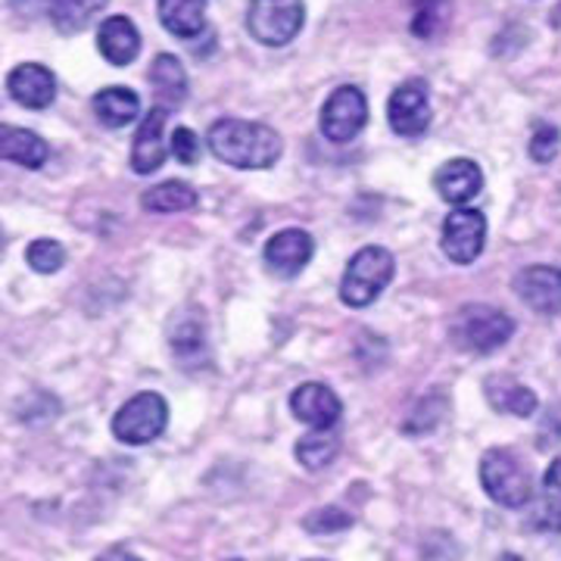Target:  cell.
Listing matches in <instances>:
<instances>
[{
	"label": "cell",
	"mask_w": 561,
	"mask_h": 561,
	"mask_svg": "<svg viewBox=\"0 0 561 561\" xmlns=\"http://www.w3.org/2000/svg\"><path fill=\"white\" fill-rule=\"evenodd\" d=\"M206 144L225 165L243 172L272 169L284 153V140L275 128L247 119H216L209 125Z\"/></svg>",
	"instance_id": "cell-1"
},
{
	"label": "cell",
	"mask_w": 561,
	"mask_h": 561,
	"mask_svg": "<svg viewBox=\"0 0 561 561\" xmlns=\"http://www.w3.org/2000/svg\"><path fill=\"white\" fill-rule=\"evenodd\" d=\"M515 334V321L508 319L502 309L490 306V302H468L456 312V319L449 324V337L453 343L474 353V356H490L502 350Z\"/></svg>",
	"instance_id": "cell-2"
},
{
	"label": "cell",
	"mask_w": 561,
	"mask_h": 561,
	"mask_svg": "<svg viewBox=\"0 0 561 561\" xmlns=\"http://www.w3.org/2000/svg\"><path fill=\"white\" fill-rule=\"evenodd\" d=\"M397 260L383 247H362L359 253L350 260L341 280V300L350 309H365L381 297L387 284L393 280Z\"/></svg>",
	"instance_id": "cell-3"
},
{
	"label": "cell",
	"mask_w": 561,
	"mask_h": 561,
	"mask_svg": "<svg viewBox=\"0 0 561 561\" xmlns=\"http://www.w3.org/2000/svg\"><path fill=\"white\" fill-rule=\"evenodd\" d=\"M481 483L486 496L505 508H522L534 493V478H530L527 465L518 459V453L502 449V446H493L483 453Z\"/></svg>",
	"instance_id": "cell-4"
},
{
	"label": "cell",
	"mask_w": 561,
	"mask_h": 561,
	"mask_svg": "<svg viewBox=\"0 0 561 561\" xmlns=\"http://www.w3.org/2000/svg\"><path fill=\"white\" fill-rule=\"evenodd\" d=\"M306 22L302 0H250L247 28L265 47H284L300 35Z\"/></svg>",
	"instance_id": "cell-5"
},
{
	"label": "cell",
	"mask_w": 561,
	"mask_h": 561,
	"mask_svg": "<svg viewBox=\"0 0 561 561\" xmlns=\"http://www.w3.org/2000/svg\"><path fill=\"white\" fill-rule=\"evenodd\" d=\"M165 424H169V402L153 390H144L116 412L113 434H116V440L128 443V446H147L160 437Z\"/></svg>",
	"instance_id": "cell-6"
},
{
	"label": "cell",
	"mask_w": 561,
	"mask_h": 561,
	"mask_svg": "<svg viewBox=\"0 0 561 561\" xmlns=\"http://www.w3.org/2000/svg\"><path fill=\"white\" fill-rule=\"evenodd\" d=\"M368 122V101L356 84H341L321 106V135L331 144H350Z\"/></svg>",
	"instance_id": "cell-7"
},
{
	"label": "cell",
	"mask_w": 561,
	"mask_h": 561,
	"mask_svg": "<svg viewBox=\"0 0 561 561\" xmlns=\"http://www.w3.org/2000/svg\"><path fill=\"white\" fill-rule=\"evenodd\" d=\"M483 241H486V219L481 209L456 206L443 221L440 247L446 260L456 265H471L478 260L483 253Z\"/></svg>",
	"instance_id": "cell-8"
},
{
	"label": "cell",
	"mask_w": 561,
	"mask_h": 561,
	"mask_svg": "<svg viewBox=\"0 0 561 561\" xmlns=\"http://www.w3.org/2000/svg\"><path fill=\"white\" fill-rule=\"evenodd\" d=\"M390 128L400 138H421L431 128V91L424 79H409L397 84L387 103Z\"/></svg>",
	"instance_id": "cell-9"
},
{
	"label": "cell",
	"mask_w": 561,
	"mask_h": 561,
	"mask_svg": "<svg viewBox=\"0 0 561 561\" xmlns=\"http://www.w3.org/2000/svg\"><path fill=\"white\" fill-rule=\"evenodd\" d=\"M290 412L312 431H334L343 419V402L328 383L306 381L290 393Z\"/></svg>",
	"instance_id": "cell-10"
},
{
	"label": "cell",
	"mask_w": 561,
	"mask_h": 561,
	"mask_svg": "<svg viewBox=\"0 0 561 561\" xmlns=\"http://www.w3.org/2000/svg\"><path fill=\"white\" fill-rule=\"evenodd\" d=\"M169 113L165 106H153L138 125V135H135V144H131V169L138 175H153L160 169L165 157H169V147H165V122H169Z\"/></svg>",
	"instance_id": "cell-11"
},
{
	"label": "cell",
	"mask_w": 561,
	"mask_h": 561,
	"mask_svg": "<svg viewBox=\"0 0 561 561\" xmlns=\"http://www.w3.org/2000/svg\"><path fill=\"white\" fill-rule=\"evenodd\" d=\"M515 294L534 312L556 316V312H561V268H556V265L522 268L518 278H515Z\"/></svg>",
	"instance_id": "cell-12"
},
{
	"label": "cell",
	"mask_w": 561,
	"mask_h": 561,
	"mask_svg": "<svg viewBox=\"0 0 561 561\" xmlns=\"http://www.w3.org/2000/svg\"><path fill=\"white\" fill-rule=\"evenodd\" d=\"M7 91L25 110H47L57 101V76L41 62H20L7 76Z\"/></svg>",
	"instance_id": "cell-13"
},
{
	"label": "cell",
	"mask_w": 561,
	"mask_h": 561,
	"mask_svg": "<svg viewBox=\"0 0 561 561\" xmlns=\"http://www.w3.org/2000/svg\"><path fill=\"white\" fill-rule=\"evenodd\" d=\"M312 253H316L312 234H306L302 228H284L265 243V265L280 278H297L309 265Z\"/></svg>",
	"instance_id": "cell-14"
},
{
	"label": "cell",
	"mask_w": 561,
	"mask_h": 561,
	"mask_svg": "<svg viewBox=\"0 0 561 561\" xmlns=\"http://www.w3.org/2000/svg\"><path fill=\"white\" fill-rule=\"evenodd\" d=\"M434 187L440 194L443 201L453 203V206H465L468 201H474L481 194L483 187V172L481 165L468 157H459V160L443 162L434 175Z\"/></svg>",
	"instance_id": "cell-15"
},
{
	"label": "cell",
	"mask_w": 561,
	"mask_h": 561,
	"mask_svg": "<svg viewBox=\"0 0 561 561\" xmlns=\"http://www.w3.org/2000/svg\"><path fill=\"white\" fill-rule=\"evenodd\" d=\"M98 47L113 66H131L140 54V32L128 16H110L98 28Z\"/></svg>",
	"instance_id": "cell-16"
},
{
	"label": "cell",
	"mask_w": 561,
	"mask_h": 561,
	"mask_svg": "<svg viewBox=\"0 0 561 561\" xmlns=\"http://www.w3.org/2000/svg\"><path fill=\"white\" fill-rule=\"evenodd\" d=\"M483 393H486V400L496 412L515 415V419H530L537 412V405H540L537 393L530 387H524L518 378H512V375H490L483 381Z\"/></svg>",
	"instance_id": "cell-17"
},
{
	"label": "cell",
	"mask_w": 561,
	"mask_h": 561,
	"mask_svg": "<svg viewBox=\"0 0 561 561\" xmlns=\"http://www.w3.org/2000/svg\"><path fill=\"white\" fill-rule=\"evenodd\" d=\"M47 157H50V147L41 135L28 128L0 125V160L16 162L22 169H41Z\"/></svg>",
	"instance_id": "cell-18"
},
{
	"label": "cell",
	"mask_w": 561,
	"mask_h": 561,
	"mask_svg": "<svg viewBox=\"0 0 561 561\" xmlns=\"http://www.w3.org/2000/svg\"><path fill=\"white\" fill-rule=\"evenodd\" d=\"M150 84L157 91V101L165 110H179L181 103L187 101V72L181 66L179 57L172 54H160L153 66H150Z\"/></svg>",
	"instance_id": "cell-19"
},
{
	"label": "cell",
	"mask_w": 561,
	"mask_h": 561,
	"mask_svg": "<svg viewBox=\"0 0 561 561\" xmlns=\"http://www.w3.org/2000/svg\"><path fill=\"white\" fill-rule=\"evenodd\" d=\"M91 106H94V116H98L106 128H125V125H131V122L138 119L140 98L131 88L113 84V88L98 91Z\"/></svg>",
	"instance_id": "cell-20"
},
{
	"label": "cell",
	"mask_w": 561,
	"mask_h": 561,
	"mask_svg": "<svg viewBox=\"0 0 561 561\" xmlns=\"http://www.w3.org/2000/svg\"><path fill=\"white\" fill-rule=\"evenodd\" d=\"M160 22L175 38H197L206 28V0H160Z\"/></svg>",
	"instance_id": "cell-21"
},
{
	"label": "cell",
	"mask_w": 561,
	"mask_h": 561,
	"mask_svg": "<svg viewBox=\"0 0 561 561\" xmlns=\"http://www.w3.org/2000/svg\"><path fill=\"white\" fill-rule=\"evenodd\" d=\"M201 203L197 191L187 181H162L157 187L144 191L140 206L147 213H187Z\"/></svg>",
	"instance_id": "cell-22"
},
{
	"label": "cell",
	"mask_w": 561,
	"mask_h": 561,
	"mask_svg": "<svg viewBox=\"0 0 561 561\" xmlns=\"http://www.w3.org/2000/svg\"><path fill=\"white\" fill-rule=\"evenodd\" d=\"M103 10H106V0H54L50 20L62 35H76V32H84Z\"/></svg>",
	"instance_id": "cell-23"
},
{
	"label": "cell",
	"mask_w": 561,
	"mask_h": 561,
	"mask_svg": "<svg viewBox=\"0 0 561 561\" xmlns=\"http://www.w3.org/2000/svg\"><path fill=\"white\" fill-rule=\"evenodd\" d=\"M337 453H341V440L331 431H312V434L297 440V461L309 471L328 468L331 461L337 459Z\"/></svg>",
	"instance_id": "cell-24"
},
{
	"label": "cell",
	"mask_w": 561,
	"mask_h": 561,
	"mask_svg": "<svg viewBox=\"0 0 561 561\" xmlns=\"http://www.w3.org/2000/svg\"><path fill=\"white\" fill-rule=\"evenodd\" d=\"M172 350L175 356L184 362L201 359L206 353V331H203L201 312H194V319L181 316L175 324H172Z\"/></svg>",
	"instance_id": "cell-25"
},
{
	"label": "cell",
	"mask_w": 561,
	"mask_h": 561,
	"mask_svg": "<svg viewBox=\"0 0 561 561\" xmlns=\"http://www.w3.org/2000/svg\"><path fill=\"white\" fill-rule=\"evenodd\" d=\"M453 13V0H419L412 13V35L434 41L446 28Z\"/></svg>",
	"instance_id": "cell-26"
},
{
	"label": "cell",
	"mask_w": 561,
	"mask_h": 561,
	"mask_svg": "<svg viewBox=\"0 0 561 561\" xmlns=\"http://www.w3.org/2000/svg\"><path fill=\"white\" fill-rule=\"evenodd\" d=\"M540 524L546 530L561 534V456L552 459V465L542 474V505H540Z\"/></svg>",
	"instance_id": "cell-27"
},
{
	"label": "cell",
	"mask_w": 561,
	"mask_h": 561,
	"mask_svg": "<svg viewBox=\"0 0 561 561\" xmlns=\"http://www.w3.org/2000/svg\"><path fill=\"white\" fill-rule=\"evenodd\" d=\"M446 415V397H443L440 390L437 393H427V397H421L419 405L409 412V419L402 421V434H412V437H419V434H427V431H434L440 419Z\"/></svg>",
	"instance_id": "cell-28"
},
{
	"label": "cell",
	"mask_w": 561,
	"mask_h": 561,
	"mask_svg": "<svg viewBox=\"0 0 561 561\" xmlns=\"http://www.w3.org/2000/svg\"><path fill=\"white\" fill-rule=\"evenodd\" d=\"M25 262L38 272V275H54L66 265V250L60 241H50V238H38V241L28 243L25 250Z\"/></svg>",
	"instance_id": "cell-29"
},
{
	"label": "cell",
	"mask_w": 561,
	"mask_h": 561,
	"mask_svg": "<svg viewBox=\"0 0 561 561\" xmlns=\"http://www.w3.org/2000/svg\"><path fill=\"white\" fill-rule=\"evenodd\" d=\"M353 515L350 512H343L337 505H324V508H316V512H309L306 518H302V527L309 530V534H341V530H350L353 527Z\"/></svg>",
	"instance_id": "cell-30"
},
{
	"label": "cell",
	"mask_w": 561,
	"mask_h": 561,
	"mask_svg": "<svg viewBox=\"0 0 561 561\" xmlns=\"http://www.w3.org/2000/svg\"><path fill=\"white\" fill-rule=\"evenodd\" d=\"M561 150V131L549 122H540L530 135V144H527V153L534 162H552L559 157Z\"/></svg>",
	"instance_id": "cell-31"
},
{
	"label": "cell",
	"mask_w": 561,
	"mask_h": 561,
	"mask_svg": "<svg viewBox=\"0 0 561 561\" xmlns=\"http://www.w3.org/2000/svg\"><path fill=\"white\" fill-rule=\"evenodd\" d=\"M172 153L181 165H197L203 153V144L194 128H175L172 131Z\"/></svg>",
	"instance_id": "cell-32"
},
{
	"label": "cell",
	"mask_w": 561,
	"mask_h": 561,
	"mask_svg": "<svg viewBox=\"0 0 561 561\" xmlns=\"http://www.w3.org/2000/svg\"><path fill=\"white\" fill-rule=\"evenodd\" d=\"M94 561H140L135 552H128L125 546H113V549H106V552H101Z\"/></svg>",
	"instance_id": "cell-33"
},
{
	"label": "cell",
	"mask_w": 561,
	"mask_h": 561,
	"mask_svg": "<svg viewBox=\"0 0 561 561\" xmlns=\"http://www.w3.org/2000/svg\"><path fill=\"white\" fill-rule=\"evenodd\" d=\"M496 561H524V559H518V556H512V552H505V556H500V559Z\"/></svg>",
	"instance_id": "cell-34"
},
{
	"label": "cell",
	"mask_w": 561,
	"mask_h": 561,
	"mask_svg": "<svg viewBox=\"0 0 561 561\" xmlns=\"http://www.w3.org/2000/svg\"><path fill=\"white\" fill-rule=\"evenodd\" d=\"M20 3H44V0H20ZM54 3V0H50Z\"/></svg>",
	"instance_id": "cell-35"
},
{
	"label": "cell",
	"mask_w": 561,
	"mask_h": 561,
	"mask_svg": "<svg viewBox=\"0 0 561 561\" xmlns=\"http://www.w3.org/2000/svg\"><path fill=\"white\" fill-rule=\"evenodd\" d=\"M309 561H324V559H309Z\"/></svg>",
	"instance_id": "cell-36"
},
{
	"label": "cell",
	"mask_w": 561,
	"mask_h": 561,
	"mask_svg": "<svg viewBox=\"0 0 561 561\" xmlns=\"http://www.w3.org/2000/svg\"><path fill=\"white\" fill-rule=\"evenodd\" d=\"M231 561H243V559H231Z\"/></svg>",
	"instance_id": "cell-37"
}]
</instances>
